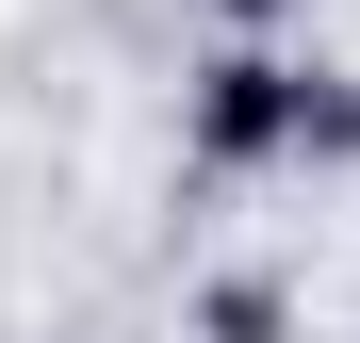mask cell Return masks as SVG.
I'll list each match as a JSON object with an SVG mask.
<instances>
[{
  "label": "cell",
  "mask_w": 360,
  "mask_h": 343,
  "mask_svg": "<svg viewBox=\"0 0 360 343\" xmlns=\"http://www.w3.org/2000/svg\"><path fill=\"white\" fill-rule=\"evenodd\" d=\"M295 98H311L295 49H213V66L180 82V163H197V180H262V163H295Z\"/></svg>",
  "instance_id": "cell-1"
},
{
  "label": "cell",
  "mask_w": 360,
  "mask_h": 343,
  "mask_svg": "<svg viewBox=\"0 0 360 343\" xmlns=\"http://www.w3.org/2000/svg\"><path fill=\"white\" fill-rule=\"evenodd\" d=\"M180 343H311V311H295V278H278V262H213V278H197V311H180Z\"/></svg>",
  "instance_id": "cell-2"
},
{
  "label": "cell",
  "mask_w": 360,
  "mask_h": 343,
  "mask_svg": "<svg viewBox=\"0 0 360 343\" xmlns=\"http://www.w3.org/2000/svg\"><path fill=\"white\" fill-rule=\"evenodd\" d=\"M295 163H360V82L311 66V98H295Z\"/></svg>",
  "instance_id": "cell-3"
},
{
  "label": "cell",
  "mask_w": 360,
  "mask_h": 343,
  "mask_svg": "<svg viewBox=\"0 0 360 343\" xmlns=\"http://www.w3.org/2000/svg\"><path fill=\"white\" fill-rule=\"evenodd\" d=\"M213 17H229V49H278L295 17H311V0H213Z\"/></svg>",
  "instance_id": "cell-4"
}]
</instances>
